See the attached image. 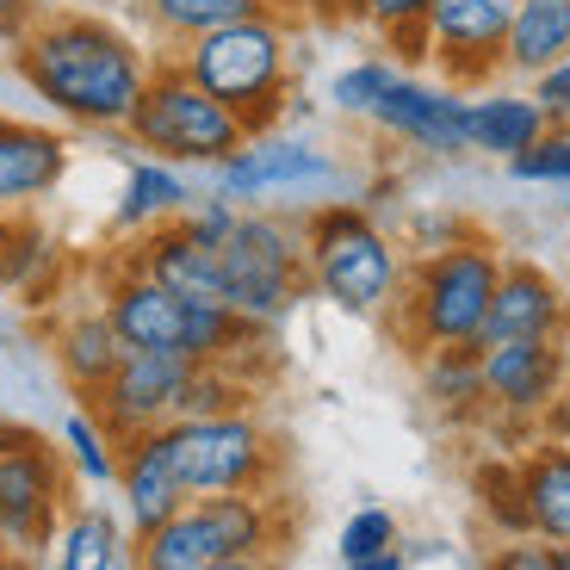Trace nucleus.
Segmentation results:
<instances>
[{"label": "nucleus", "instance_id": "nucleus-17", "mask_svg": "<svg viewBox=\"0 0 570 570\" xmlns=\"http://www.w3.org/2000/svg\"><path fill=\"white\" fill-rule=\"evenodd\" d=\"M130 267H142L149 279H161L174 298H186V304H229L217 248H205L199 236H186L180 224L142 229V248H137V261H130Z\"/></svg>", "mask_w": 570, "mask_h": 570}, {"label": "nucleus", "instance_id": "nucleus-18", "mask_svg": "<svg viewBox=\"0 0 570 570\" xmlns=\"http://www.w3.org/2000/svg\"><path fill=\"white\" fill-rule=\"evenodd\" d=\"M69 174V142L26 118H0V212L57 193Z\"/></svg>", "mask_w": 570, "mask_h": 570}, {"label": "nucleus", "instance_id": "nucleus-15", "mask_svg": "<svg viewBox=\"0 0 570 570\" xmlns=\"http://www.w3.org/2000/svg\"><path fill=\"white\" fill-rule=\"evenodd\" d=\"M106 316H112L118 342L130 354H174L186 360V298H174L161 279H149L142 267H125L106 285Z\"/></svg>", "mask_w": 570, "mask_h": 570}, {"label": "nucleus", "instance_id": "nucleus-36", "mask_svg": "<svg viewBox=\"0 0 570 570\" xmlns=\"http://www.w3.org/2000/svg\"><path fill=\"white\" fill-rule=\"evenodd\" d=\"M490 570H558V546H546L540 533L502 540L497 552H490Z\"/></svg>", "mask_w": 570, "mask_h": 570}, {"label": "nucleus", "instance_id": "nucleus-30", "mask_svg": "<svg viewBox=\"0 0 570 570\" xmlns=\"http://www.w3.org/2000/svg\"><path fill=\"white\" fill-rule=\"evenodd\" d=\"M478 490H484V514L497 521L502 540H521L528 528V502H521V465H490L478 471Z\"/></svg>", "mask_w": 570, "mask_h": 570}, {"label": "nucleus", "instance_id": "nucleus-32", "mask_svg": "<svg viewBox=\"0 0 570 570\" xmlns=\"http://www.w3.org/2000/svg\"><path fill=\"white\" fill-rule=\"evenodd\" d=\"M509 174L528 186H570V125H552L533 149H521L509 161Z\"/></svg>", "mask_w": 570, "mask_h": 570}, {"label": "nucleus", "instance_id": "nucleus-34", "mask_svg": "<svg viewBox=\"0 0 570 570\" xmlns=\"http://www.w3.org/2000/svg\"><path fill=\"white\" fill-rule=\"evenodd\" d=\"M347 13L366 19L379 38H397V31H410V26H422V19H428V0H354Z\"/></svg>", "mask_w": 570, "mask_h": 570}, {"label": "nucleus", "instance_id": "nucleus-19", "mask_svg": "<svg viewBox=\"0 0 570 570\" xmlns=\"http://www.w3.org/2000/svg\"><path fill=\"white\" fill-rule=\"evenodd\" d=\"M546 112L533 94H514V87H478L471 94V156H497L514 161L521 149L546 137Z\"/></svg>", "mask_w": 570, "mask_h": 570}, {"label": "nucleus", "instance_id": "nucleus-7", "mask_svg": "<svg viewBox=\"0 0 570 570\" xmlns=\"http://www.w3.org/2000/svg\"><path fill=\"white\" fill-rule=\"evenodd\" d=\"M161 434H168V459H174V478H180L186 502L267 490V484H273V471H279L273 434H267V428H261L248 410L168 422Z\"/></svg>", "mask_w": 570, "mask_h": 570}, {"label": "nucleus", "instance_id": "nucleus-37", "mask_svg": "<svg viewBox=\"0 0 570 570\" xmlns=\"http://www.w3.org/2000/svg\"><path fill=\"white\" fill-rule=\"evenodd\" d=\"M38 26V19H31V0H0V43H26V31Z\"/></svg>", "mask_w": 570, "mask_h": 570}, {"label": "nucleus", "instance_id": "nucleus-31", "mask_svg": "<svg viewBox=\"0 0 570 570\" xmlns=\"http://www.w3.org/2000/svg\"><path fill=\"white\" fill-rule=\"evenodd\" d=\"M397 546V514L379 509V502H366V509L347 514L342 540H335V552H342V564H360V558H379Z\"/></svg>", "mask_w": 570, "mask_h": 570}, {"label": "nucleus", "instance_id": "nucleus-27", "mask_svg": "<svg viewBox=\"0 0 570 570\" xmlns=\"http://www.w3.org/2000/svg\"><path fill=\"white\" fill-rule=\"evenodd\" d=\"M422 391L441 410H478L484 403V354L478 347H428L422 354Z\"/></svg>", "mask_w": 570, "mask_h": 570}, {"label": "nucleus", "instance_id": "nucleus-10", "mask_svg": "<svg viewBox=\"0 0 570 570\" xmlns=\"http://www.w3.org/2000/svg\"><path fill=\"white\" fill-rule=\"evenodd\" d=\"M514 0H428V62L453 87H490L502 75Z\"/></svg>", "mask_w": 570, "mask_h": 570}, {"label": "nucleus", "instance_id": "nucleus-40", "mask_svg": "<svg viewBox=\"0 0 570 570\" xmlns=\"http://www.w3.org/2000/svg\"><path fill=\"white\" fill-rule=\"evenodd\" d=\"M0 570H31V564H26V552H0Z\"/></svg>", "mask_w": 570, "mask_h": 570}, {"label": "nucleus", "instance_id": "nucleus-39", "mask_svg": "<svg viewBox=\"0 0 570 570\" xmlns=\"http://www.w3.org/2000/svg\"><path fill=\"white\" fill-rule=\"evenodd\" d=\"M205 570H267V558H217V564Z\"/></svg>", "mask_w": 570, "mask_h": 570}, {"label": "nucleus", "instance_id": "nucleus-24", "mask_svg": "<svg viewBox=\"0 0 570 570\" xmlns=\"http://www.w3.org/2000/svg\"><path fill=\"white\" fill-rule=\"evenodd\" d=\"M186 205H193V186H186V174L174 168V161H156V156H149V161H130L112 224H118V229H156V224H174Z\"/></svg>", "mask_w": 570, "mask_h": 570}, {"label": "nucleus", "instance_id": "nucleus-41", "mask_svg": "<svg viewBox=\"0 0 570 570\" xmlns=\"http://www.w3.org/2000/svg\"><path fill=\"white\" fill-rule=\"evenodd\" d=\"M558 570H570V546H558Z\"/></svg>", "mask_w": 570, "mask_h": 570}, {"label": "nucleus", "instance_id": "nucleus-43", "mask_svg": "<svg viewBox=\"0 0 570 570\" xmlns=\"http://www.w3.org/2000/svg\"><path fill=\"white\" fill-rule=\"evenodd\" d=\"M347 7H354V0H347Z\"/></svg>", "mask_w": 570, "mask_h": 570}, {"label": "nucleus", "instance_id": "nucleus-16", "mask_svg": "<svg viewBox=\"0 0 570 570\" xmlns=\"http://www.w3.org/2000/svg\"><path fill=\"white\" fill-rule=\"evenodd\" d=\"M118 497H125L130 514V533H156L168 514L186 509V490L174 478V459H168V434H137V441L118 446Z\"/></svg>", "mask_w": 570, "mask_h": 570}, {"label": "nucleus", "instance_id": "nucleus-26", "mask_svg": "<svg viewBox=\"0 0 570 570\" xmlns=\"http://www.w3.org/2000/svg\"><path fill=\"white\" fill-rule=\"evenodd\" d=\"M142 13L161 38L174 43H193L217 26H236V19H255V13H273V0H142Z\"/></svg>", "mask_w": 570, "mask_h": 570}, {"label": "nucleus", "instance_id": "nucleus-13", "mask_svg": "<svg viewBox=\"0 0 570 570\" xmlns=\"http://www.w3.org/2000/svg\"><path fill=\"white\" fill-rule=\"evenodd\" d=\"M484 354V403L514 422H533L564 397L570 379V354L564 342H502V347H478Z\"/></svg>", "mask_w": 570, "mask_h": 570}, {"label": "nucleus", "instance_id": "nucleus-21", "mask_svg": "<svg viewBox=\"0 0 570 570\" xmlns=\"http://www.w3.org/2000/svg\"><path fill=\"white\" fill-rule=\"evenodd\" d=\"M570 57V0H514L509 19V50H502V75L533 81L540 69Z\"/></svg>", "mask_w": 570, "mask_h": 570}, {"label": "nucleus", "instance_id": "nucleus-42", "mask_svg": "<svg viewBox=\"0 0 570 570\" xmlns=\"http://www.w3.org/2000/svg\"><path fill=\"white\" fill-rule=\"evenodd\" d=\"M564 224H570V199H564Z\"/></svg>", "mask_w": 570, "mask_h": 570}, {"label": "nucleus", "instance_id": "nucleus-2", "mask_svg": "<svg viewBox=\"0 0 570 570\" xmlns=\"http://www.w3.org/2000/svg\"><path fill=\"white\" fill-rule=\"evenodd\" d=\"M174 62L212 100H224L229 112L243 118L248 137H261V130H273L285 118V100H292V38H285L279 13H255V19L205 31Z\"/></svg>", "mask_w": 570, "mask_h": 570}, {"label": "nucleus", "instance_id": "nucleus-11", "mask_svg": "<svg viewBox=\"0 0 570 570\" xmlns=\"http://www.w3.org/2000/svg\"><path fill=\"white\" fill-rule=\"evenodd\" d=\"M186 379H193V360L125 354V366H118L112 379H106V391L94 397V415H100V428L118 446L137 441V434H156V428L180 422Z\"/></svg>", "mask_w": 570, "mask_h": 570}, {"label": "nucleus", "instance_id": "nucleus-3", "mask_svg": "<svg viewBox=\"0 0 570 570\" xmlns=\"http://www.w3.org/2000/svg\"><path fill=\"white\" fill-rule=\"evenodd\" d=\"M497 279H502V255L484 236H459V243L422 255L397 298L403 335L422 354L428 347H478L490 298H497Z\"/></svg>", "mask_w": 570, "mask_h": 570}, {"label": "nucleus", "instance_id": "nucleus-6", "mask_svg": "<svg viewBox=\"0 0 570 570\" xmlns=\"http://www.w3.org/2000/svg\"><path fill=\"white\" fill-rule=\"evenodd\" d=\"M224 261V292L229 311L248 316V323L273 328L292 316V304L304 298L311 285V261H304V229H292L285 217L273 212H243L236 229L217 248Z\"/></svg>", "mask_w": 570, "mask_h": 570}, {"label": "nucleus", "instance_id": "nucleus-25", "mask_svg": "<svg viewBox=\"0 0 570 570\" xmlns=\"http://www.w3.org/2000/svg\"><path fill=\"white\" fill-rule=\"evenodd\" d=\"M57 570H125L130 540L106 509H75L57 528Z\"/></svg>", "mask_w": 570, "mask_h": 570}, {"label": "nucleus", "instance_id": "nucleus-22", "mask_svg": "<svg viewBox=\"0 0 570 570\" xmlns=\"http://www.w3.org/2000/svg\"><path fill=\"white\" fill-rule=\"evenodd\" d=\"M521 502H528V528L546 546H570V446L546 441L533 459H521Z\"/></svg>", "mask_w": 570, "mask_h": 570}, {"label": "nucleus", "instance_id": "nucleus-29", "mask_svg": "<svg viewBox=\"0 0 570 570\" xmlns=\"http://www.w3.org/2000/svg\"><path fill=\"white\" fill-rule=\"evenodd\" d=\"M397 62H379V57H366V62H347L335 81H328V106L335 112H347V118H372L379 112V100L391 94V81H397Z\"/></svg>", "mask_w": 570, "mask_h": 570}, {"label": "nucleus", "instance_id": "nucleus-4", "mask_svg": "<svg viewBox=\"0 0 570 570\" xmlns=\"http://www.w3.org/2000/svg\"><path fill=\"white\" fill-rule=\"evenodd\" d=\"M311 285L347 316H385L403 298V261L366 205H316L304 217Z\"/></svg>", "mask_w": 570, "mask_h": 570}, {"label": "nucleus", "instance_id": "nucleus-35", "mask_svg": "<svg viewBox=\"0 0 570 570\" xmlns=\"http://www.w3.org/2000/svg\"><path fill=\"white\" fill-rule=\"evenodd\" d=\"M528 94L540 100V112H546V125H570V57L564 62H552V69H540L528 81Z\"/></svg>", "mask_w": 570, "mask_h": 570}, {"label": "nucleus", "instance_id": "nucleus-28", "mask_svg": "<svg viewBox=\"0 0 570 570\" xmlns=\"http://www.w3.org/2000/svg\"><path fill=\"white\" fill-rule=\"evenodd\" d=\"M62 446H69V465L81 471L87 484H118V441L100 428L94 410L62 415Z\"/></svg>", "mask_w": 570, "mask_h": 570}, {"label": "nucleus", "instance_id": "nucleus-33", "mask_svg": "<svg viewBox=\"0 0 570 570\" xmlns=\"http://www.w3.org/2000/svg\"><path fill=\"white\" fill-rule=\"evenodd\" d=\"M236 217H243V205H229V199H217V193H212V199H193L174 224H180L186 236H199L205 248H224V236L236 229Z\"/></svg>", "mask_w": 570, "mask_h": 570}, {"label": "nucleus", "instance_id": "nucleus-1", "mask_svg": "<svg viewBox=\"0 0 570 570\" xmlns=\"http://www.w3.org/2000/svg\"><path fill=\"white\" fill-rule=\"evenodd\" d=\"M13 62L50 112L87 130H125L142 87H149V69H156L118 26L87 13L38 19L26 31V43L13 50Z\"/></svg>", "mask_w": 570, "mask_h": 570}, {"label": "nucleus", "instance_id": "nucleus-38", "mask_svg": "<svg viewBox=\"0 0 570 570\" xmlns=\"http://www.w3.org/2000/svg\"><path fill=\"white\" fill-rule=\"evenodd\" d=\"M342 570H410V558L391 546V552H379V558H360V564H342Z\"/></svg>", "mask_w": 570, "mask_h": 570}, {"label": "nucleus", "instance_id": "nucleus-20", "mask_svg": "<svg viewBox=\"0 0 570 570\" xmlns=\"http://www.w3.org/2000/svg\"><path fill=\"white\" fill-rule=\"evenodd\" d=\"M50 354H57V372L69 379V391H81V397H100L106 379L125 366L130 347L118 342V328H112V316H106V311H81V316H69V323H57V342H50Z\"/></svg>", "mask_w": 570, "mask_h": 570}, {"label": "nucleus", "instance_id": "nucleus-8", "mask_svg": "<svg viewBox=\"0 0 570 570\" xmlns=\"http://www.w3.org/2000/svg\"><path fill=\"white\" fill-rule=\"evenodd\" d=\"M62 528V453L38 428L0 422V540L38 552Z\"/></svg>", "mask_w": 570, "mask_h": 570}, {"label": "nucleus", "instance_id": "nucleus-5", "mask_svg": "<svg viewBox=\"0 0 570 570\" xmlns=\"http://www.w3.org/2000/svg\"><path fill=\"white\" fill-rule=\"evenodd\" d=\"M125 130L137 149H149L156 161H174V168H217L224 156H236L248 142L243 118L229 112L224 100H212L180 62L149 69V87H142V100Z\"/></svg>", "mask_w": 570, "mask_h": 570}, {"label": "nucleus", "instance_id": "nucleus-9", "mask_svg": "<svg viewBox=\"0 0 570 570\" xmlns=\"http://www.w3.org/2000/svg\"><path fill=\"white\" fill-rule=\"evenodd\" d=\"M335 180H342L335 156L304 137H285V130H261V137H248L236 156H224L212 168L217 199L248 205V212L267 205L273 193H316V186H335Z\"/></svg>", "mask_w": 570, "mask_h": 570}, {"label": "nucleus", "instance_id": "nucleus-12", "mask_svg": "<svg viewBox=\"0 0 570 570\" xmlns=\"http://www.w3.org/2000/svg\"><path fill=\"white\" fill-rule=\"evenodd\" d=\"M372 125L428 149V156H471V94L453 81H422V75L403 69L379 100Z\"/></svg>", "mask_w": 570, "mask_h": 570}, {"label": "nucleus", "instance_id": "nucleus-14", "mask_svg": "<svg viewBox=\"0 0 570 570\" xmlns=\"http://www.w3.org/2000/svg\"><path fill=\"white\" fill-rule=\"evenodd\" d=\"M570 328V298L558 292V279L533 261H502L497 298H490L484 335L478 347H502V342H564Z\"/></svg>", "mask_w": 570, "mask_h": 570}, {"label": "nucleus", "instance_id": "nucleus-23", "mask_svg": "<svg viewBox=\"0 0 570 570\" xmlns=\"http://www.w3.org/2000/svg\"><path fill=\"white\" fill-rule=\"evenodd\" d=\"M217 558H229V552L217 540V521L205 514V502H186L180 514H168L156 533L137 540V570H205Z\"/></svg>", "mask_w": 570, "mask_h": 570}]
</instances>
